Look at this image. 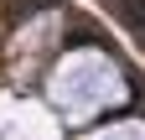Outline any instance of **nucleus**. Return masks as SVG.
<instances>
[{"label":"nucleus","mask_w":145,"mask_h":140,"mask_svg":"<svg viewBox=\"0 0 145 140\" xmlns=\"http://www.w3.org/2000/svg\"><path fill=\"white\" fill-rule=\"evenodd\" d=\"M0 140H145V62L83 0H0Z\"/></svg>","instance_id":"obj_1"},{"label":"nucleus","mask_w":145,"mask_h":140,"mask_svg":"<svg viewBox=\"0 0 145 140\" xmlns=\"http://www.w3.org/2000/svg\"><path fill=\"white\" fill-rule=\"evenodd\" d=\"M99 16L119 31V42L145 62V0H93Z\"/></svg>","instance_id":"obj_2"}]
</instances>
